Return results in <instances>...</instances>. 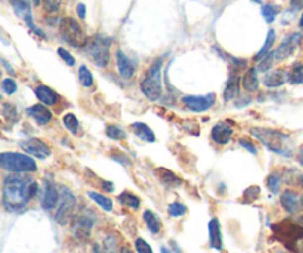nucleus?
Wrapping results in <instances>:
<instances>
[{
    "label": "nucleus",
    "instance_id": "nucleus-18",
    "mask_svg": "<svg viewBox=\"0 0 303 253\" xmlns=\"http://www.w3.org/2000/svg\"><path fill=\"white\" fill-rule=\"evenodd\" d=\"M27 111H28L30 117H33L36 120V123H39L40 126H45V125L51 123V120H52V113L43 104H36V105L30 107Z\"/></svg>",
    "mask_w": 303,
    "mask_h": 253
},
{
    "label": "nucleus",
    "instance_id": "nucleus-21",
    "mask_svg": "<svg viewBox=\"0 0 303 253\" xmlns=\"http://www.w3.org/2000/svg\"><path fill=\"white\" fill-rule=\"evenodd\" d=\"M36 96L39 98V101H40L42 104H45V105H48V107L55 105V104L58 102V99H60L58 93L54 92V90H52L51 87H48V86H37V87H36Z\"/></svg>",
    "mask_w": 303,
    "mask_h": 253
},
{
    "label": "nucleus",
    "instance_id": "nucleus-10",
    "mask_svg": "<svg viewBox=\"0 0 303 253\" xmlns=\"http://www.w3.org/2000/svg\"><path fill=\"white\" fill-rule=\"evenodd\" d=\"M302 42V34L301 33H293L290 36H287L280 46L274 51V57L277 61H283L287 60L289 57H292L295 54V51L298 49L299 43Z\"/></svg>",
    "mask_w": 303,
    "mask_h": 253
},
{
    "label": "nucleus",
    "instance_id": "nucleus-12",
    "mask_svg": "<svg viewBox=\"0 0 303 253\" xmlns=\"http://www.w3.org/2000/svg\"><path fill=\"white\" fill-rule=\"evenodd\" d=\"M21 148L25 153H28V154H31V156H34L37 159H42V160H45V159H48L51 156V148L39 138H30V139L24 141L21 144Z\"/></svg>",
    "mask_w": 303,
    "mask_h": 253
},
{
    "label": "nucleus",
    "instance_id": "nucleus-44",
    "mask_svg": "<svg viewBox=\"0 0 303 253\" xmlns=\"http://www.w3.org/2000/svg\"><path fill=\"white\" fill-rule=\"evenodd\" d=\"M77 15H78V18H81V19L86 18V6H84L83 3H78V4H77Z\"/></svg>",
    "mask_w": 303,
    "mask_h": 253
},
{
    "label": "nucleus",
    "instance_id": "nucleus-20",
    "mask_svg": "<svg viewBox=\"0 0 303 253\" xmlns=\"http://www.w3.org/2000/svg\"><path fill=\"white\" fill-rule=\"evenodd\" d=\"M238 90H240V76L231 73L229 77H228V82H227L225 90H224V101L228 102V101L235 99L237 95H238Z\"/></svg>",
    "mask_w": 303,
    "mask_h": 253
},
{
    "label": "nucleus",
    "instance_id": "nucleus-4",
    "mask_svg": "<svg viewBox=\"0 0 303 253\" xmlns=\"http://www.w3.org/2000/svg\"><path fill=\"white\" fill-rule=\"evenodd\" d=\"M0 166L1 169L12 172V173H30L37 170L36 162L22 153H1L0 154Z\"/></svg>",
    "mask_w": 303,
    "mask_h": 253
},
{
    "label": "nucleus",
    "instance_id": "nucleus-25",
    "mask_svg": "<svg viewBox=\"0 0 303 253\" xmlns=\"http://www.w3.org/2000/svg\"><path fill=\"white\" fill-rule=\"evenodd\" d=\"M119 201H120L123 206L130 207V209H139V206H141L139 197H136L135 194H132L129 191L121 192L120 195H119Z\"/></svg>",
    "mask_w": 303,
    "mask_h": 253
},
{
    "label": "nucleus",
    "instance_id": "nucleus-31",
    "mask_svg": "<svg viewBox=\"0 0 303 253\" xmlns=\"http://www.w3.org/2000/svg\"><path fill=\"white\" fill-rule=\"evenodd\" d=\"M62 123H64V126H65V129H67L70 133H74V135H76V133L78 132L80 123H78V120H77V117H76L74 114H71V113L65 114L64 119H62Z\"/></svg>",
    "mask_w": 303,
    "mask_h": 253
},
{
    "label": "nucleus",
    "instance_id": "nucleus-45",
    "mask_svg": "<svg viewBox=\"0 0 303 253\" xmlns=\"http://www.w3.org/2000/svg\"><path fill=\"white\" fill-rule=\"evenodd\" d=\"M293 9H303V0H290Z\"/></svg>",
    "mask_w": 303,
    "mask_h": 253
},
{
    "label": "nucleus",
    "instance_id": "nucleus-33",
    "mask_svg": "<svg viewBox=\"0 0 303 253\" xmlns=\"http://www.w3.org/2000/svg\"><path fill=\"white\" fill-rule=\"evenodd\" d=\"M289 82L292 84H303V64H298L293 67Z\"/></svg>",
    "mask_w": 303,
    "mask_h": 253
},
{
    "label": "nucleus",
    "instance_id": "nucleus-22",
    "mask_svg": "<svg viewBox=\"0 0 303 253\" xmlns=\"http://www.w3.org/2000/svg\"><path fill=\"white\" fill-rule=\"evenodd\" d=\"M242 86L247 92H256L259 89L257 68H248L242 77Z\"/></svg>",
    "mask_w": 303,
    "mask_h": 253
},
{
    "label": "nucleus",
    "instance_id": "nucleus-1",
    "mask_svg": "<svg viewBox=\"0 0 303 253\" xmlns=\"http://www.w3.org/2000/svg\"><path fill=\"white\" fill-rule=\"evenodd\" d=\"M39 185L30 176H24L21 173H13L4 178L3 181V207L7 212H19L22 210L31 198L36 197Z\"/></svg>",
    "mask_w": 303,
    "mask_h": 253
},
{
    "label": "nucleus",
    "instance_id": "nucleus-47",
    "mask_svg": "<svg viewBox=\"0 0 303 253\" xmlns=\"http://www.w3.org/2000/svg\"><path fill=\"white\" fill-rule=\"evenodd\" d=\"M299 162L303 166V148H301V151H299Z\"/></svg>",
    "mask_w": 303,
    "mask_h": 253
},
{
    "label": "nucleus",
    "instance_id": "nucleus-23",
    "mask_svg": "<svg viewBox=\"0 0 303 253\" xmlns=\"http://www.w3.org/2000/svg\"><path fill=\"white\" fill-rule=\"evenodd\" d=\"M132 129H133L135 135H136L138 138H141L142 141H145V142H155V135H154V132L147 126L145 123H141V122L133 123V125H132Z\"/></svg>",
    "mask_w": 303,
    "mask_h": 253
},
{
    "label": "nucleus",
    "instance_id": "nucleus-38",
    "mask_svg": "<svg viewBox=\"0 0 303 253\" xmlns=\"http://www.w3.org/2000/svg\"><path fill=\"white\" fill-rule=\"evenodd\" d=\"M1 89H3V92H4L6 95H13V93L16 92L18 86H16V82H15V80H12V79H4V80L1 82Z\"/></svg>",
    "mask_w": 303,
    "mask_h": 253
},
{
    "label": "nucleus",
    "instance_id": "nucleus-11",
    "mask_svg": "<svg viewBox=\"0 0 303 253\" xmlns=\"http://www.w3.org/2000/svg\"><path fill=\"white\" fill-rule=\"evenodd\" d=\"M12 1V6L16 12V15H19V18L24 19V22L40 37L45 39V33L42 30H39L34 22H33V15H31V9H30V4H28V0H10Z\"/></svg>",
    "mask_w": 303,
    "mask_h": 253
},
{
    "label": "nucleus",
    "instance_id": "nucleus-49",
    "mask_svg": "<svg viewBox=\"0 0 303 253\" xmlns=\"http://www.w3.org/2000/svg\"><path fill=\"white\" fill-rule=\"evenodd\" d=\"M120 253H133V252H132V251H130L129 248H123Z\"/></svg>",
    "mask_w": 303,
    "mask_h": 253
},
{
    "label": "nucleus",
    "instance_id": "nucleus-15",
    "mask_svg": "<svg viewBox=\"0 0 303 253\" xmlns=\"http://www.w3.org/2000/svg\"><path fill=\"white\" fill-rule=\"evenodd\" d=\"M232 133H234V129H232V126L228 122H219L212 129L213 141L216 144H221V145L228 144L231 141V138H232Z\"/></svg>",
    "mask_w": 303,
    "mask_h": 253
},
{
    "label": "nucleus",
    "instance_id": "nucleus-42",
    "mask_svg": "<svg viewBox=\"0 0 303 253\" xmlns=\"http://www.w3.org/2000/svg\"><path fill=\"white\" fill-rule=\"evenodd\" d=\"M240 145H241L242 148L248 150L251 154H256V153H257V150H256L254 144H253V142H250V141H247V139H240Z\"/></svg>",
    "mask_w": 303,
    "mask_h": 253
},
{
    "label": "nucleus",
    "instance_id": "nucleus-41",
    "mask_svg": "<svg viewBox=\"0 0 303 253\" xmlns=\"http://www.w3.org/2000/svg\"><path fill=\"white\" fill-rule=\"evenodd\" d=\"M57 52H58V55H60L61 58L64 60V63L67 64V65H74V57L67 51V49H64V48H58L57 49Z\"/></svg>",
    "mask_w": 303,
    "mask_h": 253
},
{
    "label": "nucleus",
    "instance_id": "nucleus-6",
    "mask_svg": "<svg viewBox=\"0 0 303 253\" xmlns=\"http://www.w3.org/2000/svg\"><path fill=\"white\" fill-rule=\"evenodd\" d=\"M60 34L62 40L74 48L86 46L87 39L81 25L73 18H64L60 22Z\"/></svg>",
    "mask_w": 303,
    "mask_h": 253
},
{
    "label": "nucleus",
    "instance_id": "nucleus-29",
    "mask_svg": "<svg viewBox=\"0 0 303 253\" xmlns=\"http://www.w3.org/2000/svg\"><path fill=\"white\" fill-rule=\"evenodd\" d=\"M274 42H275V31H274V30H269V31H268V36H266V40H265V45H263V48L259 51V54L256 55V60L263 58L265 55H268L269 52H272V45H274Z\"/></svg>",
    "mask_w": 303,
    "mask_h": 253
},
{
    "label": "nucleus",
    "instance_id": "nucleus-26",
    "mask_svg": "<svg viewBox=\"0 0 303 253\" xmlns=\"http://www.w3.org/2000/svg\"><path fill=\"white\" fill-rule=\"evenodd\" d=\"M89 197H90L98 206H101L104 210H107V212H111V210H113V201H111V198H108L107 195H102V194L95 192V191H89Z\"/></svg>",
    "mask_w": 303,
    "mask_h": 253
},
{
    "label": "nucleus",
    "instance_id": "nucleus-53",
    "mask_svg": "<svg viewBox=\"0 0 303 253\" xmlns=\"http://www.w3.org/2000/svg\"><path fill=\"white\" fill-rule=\"evenodd\" d=\"M301 182H302V187H303V175H302V178H301Z\"/></svg>",
    "mask_w": 303,
    "mask_h": 253
},
{
    "label": "nucleus",
    "instance_id": "nucleus-5",
    "mask_svg": "<svg viewBox=\"0 0 303 253\" xmlns=\"http://www.w3.org/2000/svg\"><path fill=\"white\" fill-rule=\"evenodd\" d=\"M110 46L111 40L102 34H98L86 43V52L98 67H107L110 61Z\"/></svg>",
    "mask_w": 303,
    "mask_h": 253
},
{
    "label": "nucleus",
    "instance_id": "nucleus-14",
    "mask_svg": "<svg viewBox=\"0 0 303 253\" xmlns=\"http://www.w3.org/2000/svg\"><path fill=\"white\" fill-rule=\"evenodd\" d=\"M60 201V190L52 181H45V190L42 197V207L45 210H52Z\"/></svg>",
    "mask_w": 303,
    "mask_h": 253
},
{
    "label": "nucleus",
    "instance_id": "nucleus-39",
    "mask_svg": "<svg viewBox=\"0 0 303 253\" xmlns=\"http://www.w3.org/2000/svg\"><path fill=\"white\" fill-rule=\"evenodd\" d=\"M135 248H136V252L138 253H154L152 249H151V246L144 239H136Z\"/></svg>",
    "mask_w": 303,
    "mask_h": 253
},
{
    "label": "nucleus",
    "instance_id": "nucleus-30",
    "mask_svg": "<svg viewBox=\"0 0 303 253\" xmlns=\"http://www.w3.org/2000/svg\"><path fill=\"white\" fill-rule=\"evenodd\" d=\"M278 12H280V9H278V6H275V4H263V6H262V15H263V18H265V21H266L268 24H271V22L275 21Z\"/></svg>",
    "mask_w": 303,
    "mask_h": 253
},
{
    "label": "nucleus",
    "instance_id": "nucleus-17",
    "mask_svg": "<svg viewBox=\"0 0 303 253\" xmlns=\"http://www.w3.org/2000/svg\"><path fill=\"white\" fill-rule=\"evenodd\" d=\"M116 63H117V70L120 73V76L123 79H130L135 74V64L130 61V58L119 49L116 52Z\"/></svg>",
    "mask_w": 303,
    "mask_h": 253
},
{
    "label": "nucleus",
    "instance_id": "nucleus-8",
    "mask_svg": "<svg viewBox=\"0 0 303 253\" xmlns=\"http://www.w3.org/2000/svg\"><path fill=\"white\" fill-rule=\"evenodd\" d=\"M74 207H76V197L73 195V192L68 190V188L61 187L58 209H57V213H55L57 222H60L61 225L68 224V221L71 219Z\"/></svg>",
    "mask_w": 303,
    "mask_h": 253
},
{
    "label": "nucleus",
    "instance_id": "nucleus-36",
    "mask_svg": "<svg viewBox=\"0 0 303 253\" xmlns=\"http://www.w3.org/2000/svg\"><path fill=\"white\" fill-rule=\"evenodd\" d=\"M266 185L271 192H278L280 190V185H281V178L278 173H271L268 176V181H266Z\"/></svg>",
    "mask_w": 303,
    "mask_h": 253
},
{
    "label": "nucleus",
    "instance_id": "nucleus-19",
    "mask_svg": "<svg viewBox=\"0 0 303 253\" xmlns=\"http://www.w3.org/2000/svg\"><path fill=\"white\" fill-rule=\"evenodd\" d=\"M209 240H210L212 249L222 251V231H221V224L216 218L210 219L209 222Z\"/></svg>",
    "mask_w": 303,
    "mask_h": 253
},
{
    "label": "nucleus",
    "instance_id": "nucleus-7",
    "mask_svg": "<svg viewBox=\"0 0 303 253\" xmlns=\"http://www.w3.org/2000/svg\"><path fill=\"white\" fill-rule=\"evenodd\" d=\"M96 215L90 209L81 210L77 216L71 221V233L80 242H87L92 234V228L95 225Z\"/></svg>",
    "mask_w": 303,
    "mask_h": 253
},
{
    "label": "nucleus",
    "instance_id": "nucleus-13",
    "mask_svg": "<svg viewBox=\"0 0 303 253\" xmlns=\"http://www.w3.org/2000/svg\"><path fill=\"white\" fill-rule=\"evenodd\" d=\"M280 201H281V206L284 207V210L287 213H292V215L299 213L303 207L302 195L299 192H296V191L286 190L281 194Z\"/></svg>",
    "mask_w": 303,
    "mask_h": 253
},
{
    "label": "nucleus",
    "instance_id": "nucleus-34",
    "mask_svg": "<svg viewBox=\"0 0 303 253\" xmlns=\"http://www.w3.org/2000/svg\"><path fill=\"white\" fill-rule=\"evenodd\" d=\"M105 133H107V136H108V138L116 139V141H121V139H124V138H126L124 130L120 129L119 126H114V125L107 126V129H105Z\"/></svg>",
    "mask_w": 303,
    "mask_h": 253
},
{
    "label": "nucleus",
    "instance_id": "nucleus-48",
    "mask_svg": "<svg viewBox=\"0 0 303 253\" xmlns=\"http://www.w3.org/2000/svg\"><path fill=\"white\" fill-rule=\"evenodd\" d=\"M161 253H172V252H170V249H169V248L163 246V248H161Z\"/></svg>",
    "mask_w": 303,
    "mask_h": 253
},
{
    "label": "nucleus",
    "instance_id": "nucleus-46",
    "mask_svg": "<svg viewBox=\"0 0 303 253\" xmlns=\"http://www.w3.org/2000/svg\"><path fill=\"white\" fill-rule=\"evenodd\" d=\"M102 187L107 188L108 191H114V185L111 182H102Z\"/></svg>",
    "mask_w": 303,
    "mask_h": 253
},
{
    "label": "nucleus",
    "instance_id": "nucleus-52",
    "mask_svg": "<svg viewBox=\"0 0 303 253\" xmlns=\"http://www.w3.org/2000/svg\"><path fill=\"white\" fill-rule=\"evenodd\" d=\"M253 1H256V3H262V0H253Z\"/></svg>",
    "mask_w": 303,
    "mask_h": 253
},
{
    "label": "nucleus",
    "instance_id": "nucleus-16",
    "mask_svg": "<svg viewBox=\"0 0 303 253\" xmlns=\"http://www.w3.org/2000/svg\"><path fill=\"white\" fill-rule=\"evenodd\" d=\"M287 80H290V73L284 68H277L271 73H268L263 79V84L269 89L283 86Z\"/></svg>",
    "mask_w": 303,
    "mask_h": 253
},
{
    "label": "nucleus",
    "instance_id": "nucleus-37",
    "mask_svg": "<svg viewBox=\"0 0 303 253\" xmlns=\"http://www.w3.org/2000/svg\"><path fill=\"white\" fill-rule=\"evenodd\" d=\"M274 60H275L274 52H269L268 55H265L263 58H260V64H259L257 70H259V71H262V73L268 71V70L272 67V61H274Z\"/></svg>",
    "mask_w": 303,
    "mask_h": 253
},
{
    "label": "nucleus",
    "instance_id": "nucleus-32",
    "mask_svg": "<svg viewBox=\"0 0 303 253\" xmlns=\"http://www.w3.org/2000/svg\"><path fill=\"white\" fill-rule=\"evenodd\" d=\"M78 79H80V83H81L84 87L93 86V76H92L90 70H89L86 65H81V67H80V70H78Z\"/></svg>",
    "mask_w": 303,
    "mask_h": 253
},
{
    "label": "nucleus",
    "instance_id": "nucleus-35",
    "mask_svg": "<svg viewBox=\"0 0 303 253\" xmlns=\"http://www.w3.org/2000/svg\"><path fill=\"white\" fill-rule=\"evenodd\" d=\"M186 210H188L186 206L179 203V201H175V203H172V204L169 206V213H170V216H173V218H181V216H183V215L186 213Z\"/></svg>",
    "mask_w": 303,
    "mask_h": 253
},
{
    "label": "nucleus",
    "instance_id": "nucleus-40",
    "mask_svg": "<svg viewBox=\"0 0 303 253\" xmlns=\"http://www.w3.org/2000/svg\"><path fill=\"white\" fill-rule=\"evenodd\" d=\"M259 192H260V188H259V187H250V188H247L245 192H244V198L248 200V203H251V201H254V200L259 197Z\"/></svg>",
    "mask_w": 303,
    "mask_h": 253
},
{
    "label": "nucleus",
    "instance_id": "nucleus-2",
    "mask_svg": "<svg viewBox=\"0 0 303 253\" xmlns=\"http://www.w3.org/2000/svg\"><path fill=\"white\" fill-rule=\"evenodd\" d=\"M161 67L163 58L154 61L145 73V77L141 82V90L150 101H158L163 93L161 86Z\"/></svg>",
    "mask_w": 303,
    "mask_h": 253
},
{
    "label": "nucleus",
    "instance_id": "nucleus-51",
    "mask_svg": "<svg viewBox=\"0 0 303 253\" xmlns=\"http://www.w3.org/2000/svg\"><path fill=\"white\" fill-rule=\"evenodd\" d=\"M33 3H34V4H36V6H37V4H39V3H40V0H33Z\"/></svg>",
    "mask_w": 303,
    "mask_h": 253
},
{
    "label": "nucleus",
    "instance_id": "nucleus-3",
    "mask_svg": "<svg viewBox=\"0 0 303 253\" xmlns=\"http://www.w3.org/2000/svg\"><path fill=\"white\" fill-rule=\"evenodd\" d=\"M250 132H251V135L254 138H257L271 151L283 154V156H290L292 154L287 150V145H286V142L289 141V136L284 135L283 132L274 130V129H266V127H251Z\"/></svg>",
    "mask_w": 303,
    "mask_h": 253
},
{
    "label": "nucleus",
    "instance_id": "nucleus-43",
    "mask_svg": "<svg viewBox=\"0 0 303 253\" xmlns=\"http://www.w3.org/2000/svg\"><path fill=\"white\" fill-rule=\"evenodd\" d=\"M61 0H46V9L51 12H57L60 7Z\"/></svg>",
    "mask_w": 303,
    "mask_h": 253
},
{
    "label": "nucleus",
    "instance_id": "nucleus-24",
    "mask_svg": "<svg viewBox=\"0 0 303 253\" xmlns=\"http://www.w3.org/2000/svg\"><path fill=\"white\" fill-rule=\"evenodd\" d=\"M144 221H145V224H147L150 233H152V234H158V233H160V230H161V221H160V218H158L154 212L145 210V212H144Z\"/></svg>",
    "mask_w": 303,
    "mask_h": 253
},
{
    "label": "nucleus",
    "instance_id": "nucleus-50",
    "mask_svg": "<svg viewBox=\"0 0 303 253\" xmlns=\"http://www.w3.org/2000/svg\"><path fill=\"white\" fill-rule=\"evenodd\" d=\"M299 27H301V28L303 30V13H302V16H301V21H299Z\"/></svg>",
    "mask_w": 303,
    "mask_h": 253
},
{
    "label": "nucleus",
    "instance_id": "nucleus-27",
    "mask_svg": "<svg viewBox=\"0 0 303 253\" xmlns=\"http://www.w3.org/2000/svg\"><path fill=\"white\" fill-rule=\"evenodd\" d=\"M1 114H3V117H4V120L9 122V123H16V120H18V111H16L15 105H12V104H9V102H3V105H1Z\"/></svg>",
    "mask_w": 303,
    "mask_h": 253
},
{
    "label": "nucleus",
    "instance_id": "nucleus-9",
    "mask_svg": "<svg viewBox=\"0 0 303 253\" xmlns=\"http://www.w3.org/2000/svg\"><path fill=\"white\" fill-rule=\"evenodd\" d=\"M183 105L194 113H204L207 111L213 104H215V95L209 93V95H186L182 98Z\"/></svg>",
    "mask_w": 303,
    "mask_h": 253
},
{
    "label": "nucleus",
    "instance_id": "nucleus-28",
    "mask_svg": "<svg viewBox=\"0 0 303 253\" xmlns=\"http://www.w3.org/2000/svg\"><path fill=\"white\" fill-rule=\"evenodd\" d=\"M157 173H158L160 179H161L164 184H167V185H181V179H179L173 172H170V170H167V169H158Z\"/></svg>",
    "mask_w": 303,
    "mask_h": 253
}]
</instances>
